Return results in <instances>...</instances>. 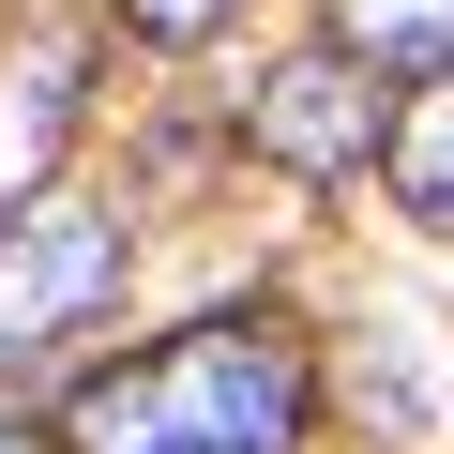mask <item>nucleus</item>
Segmentation results:
<instances>
[{
	"mask_svg": "<svg viewBox=\"0 0 454 454\" xmlns=\"http://www.w3.org/2000/svg\"><path fill=\"white\" fill-rule=\"evenodd\" d=\"M379 76L348 61V46H303V61H273L258 91H243V137H258V167H288V182H348L364 152H379Z\"/></svg>",
	"mask_w": 454,
	"mask_h": 454,
	"instance_id": "nucleus-3",
	"label": "nucleus"
},
{
	"mask_svg": "<svg viewBox=\"0 0 454 454\" xmlns=\"http://www.w3.org/2000/svg\"><path fill=\"white\" fill-rule=\"evenodd\" d=\"M121 258H137V243H121L106 197H16V212H0V364L91 333V318L121 303Z\"/></svg>",
	"mask_w": 454,
	"mask_h": 454,
	"instance_id": "nucleus-2",
	"label": "nucleus"
},
{
	"mask_svg": "<svg viewBox=\"0 0 454 454\" xmlns=\"http://www.w3.org/2000/svg\"><path fill=\"white\" fill-rule=\"evenodd\" d=\"M121 16H137V31H152V46H212V31H227V16H243V0H121Z\"/></svg>",
	"mask_w": 454,
	"mask_h": 454,
	"instance_id": "nucleus-5",
	"label": "nucleus"
},
{
	"mask_svg": "<svg viewBox=\"0 0 454 454\" xmlns=\"http://www.w3.org/2000/svg\"><path fill=\"white\" fill-rule=\"evenodd\" d=\"M0 454H31V439H16V424H0Z\"/></svg>",
	"mask_w": 454,
	"mask_h": 454,
	"instance_id": "nucleus-6",
	"label": "nucleus"
},
{
	"mask_svg": "<svg viewBox=\"0 0 454 454\" xmlns=\"http://www.w3.org/2000/svg\"><path fill=\"white\" fill-rule=\"evenodd\" d=\"M303 409H318V379H303L288 318H197V333L76 379L61 454H288Z\"/></svg>",
	"mask_w": 454,
	"mask_h": 454,
	"instance_id": "nucleus-1",
	"label": "nucleus"
},
{
	"mask_svg": "<svg viewBox=\"0 0 454 454\" xmlns=\"http://www.w3.org/2000/svg\"><path fill=\"white\" fill-rule=\"evenodd\" d=\"M379 182H394L424 227H454V76H424V91L379 121Z\"/></svg>",
	"mask_w": 454,
	"mask_h": 454,
	"instance_id": "nucleus-4",
	"label": "nucleus"
}]
</instances>
